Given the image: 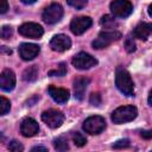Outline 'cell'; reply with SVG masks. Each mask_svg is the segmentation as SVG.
Listing matches in <instances>:
<instances>
[{
	"label": "cell",
	"instance_id": "e575fe53",
	"mask_svg": "<svg viewBox=\"0 0 152 152\" xmlns=\"http://www.w3.org/2000/svg\"><path fill=\"white\" fill-rule=\"evenodd\" d=\"M151 91H150V94H148V106H152V102H151Z\"/></svg>",
	"mask_w": 152,
	"mask_h": 152
},
{
	"label": "cell",
	"instance_id": "4316f807",
	"mask_svg": "<svg viewBox=\"0 0 152 152\" xmlns=\"http://www.w3.org/2000/svg\"><path fill=\"white\" fill-rule=\"evenodd\" d=\"M125 48H126V51L127 52H133L135 51V43L133 40L132 37H127L126 40H125Z\"/></svg>",
	"mask_w": 152,
	"mask_h": 152
},
{
	"label": "cell",
	"instance_id": "7402d4cb",
	"mask_svg": "<svg viewBox=\"0 0 152 152\" xmlns=\"http://www.w3.org/2000/svg\"><path fill=\"white\" fill-rule=\"evenodd\" d=\"M72 141H74V144H75L76 146H78V147H82V146H84V145L87 144L86 137H84L82 133H80V132L72 133Z\"/></svg>",
	"mask_w": 152,
	"mask_h": 152
},
{
	"label": "cell",
	"instance_id": "3957f363",
	"mask_svg": "<svg viewBox=\"0 0 152 152\" xmlns=\"http://www.w3.org/2000/svg\"><path fill=\"white\" fill-rule=\"evenodd\" d=\"M120 38H121V33L119 31H116V30H106V31H102L97 36V38L93 42L91 45H93L94 49L100 50V49L107 48L108 45L119 40Z\"/></svg>",
	"mask_w": 152,
	"mask_h": 152
},
{
	"label": "cell",
	"instance_id": "7c38bea8",
	"mask_svg": "<svg viewBox=\"0 0 152 152\" xmlns=\"http://www.w3.org/2000/svg\"><path fill=\"white\" fill-rule=\"evenodd\" d=\"M40 49L37 44H32V43H23L19 46V55L24 61H31L34 57L38 56Z\"/></svg>",
	"mask_w": 152,
	"mask_h": 152
},
{
	"label": "cell",
	"instance_id": "2e32d148",
	"mask_svg": "<svg viewBox=\"0 0 152 152\" xmlns=\"http://www.w3.org/2000/svg\"><path fill=\"white\" fill-rule=\"evenodd\" d=\"M89 80L87 77H76L74 80V94L77 100H82L87 89Z\"/></svg>",
	"mask_w": 152,
	"mask_h": 152
},
{
	"label": "cell",
	"instance_id": "8fae6325",
	"mask_svg": "<svg viewBox=\"0 0 152 152\" xmlns=\"http://www.w3.org/2000/svg\"><path fill=\"white\" fill-rule=\"evenodd\" d=\"M70 46H71V40L65 34H56L52 37L50 42V48L57 52L66 51L70 49Z\"/></svg>",
	"mask_w": 152,
	"mask_h": 152
},
{
	"label": "cell",
	"instance_id": "cb8c5ba5",
	"mask_svg": "<svg viewBox=\"0 0 152 152\" xmlns=\"http://www.w3.org/2000/svg\"><path fill=\"white\" fill-rule=\"evenodd\" d=\"M12 34H13V30H12L11 26L5 25V26H2L0 28V38H2V39H10L12 37Z\"/></svg>",
	"mask_w": 152,
	"mask_h": 152
},
{
	"label": "cell",
	"instance_id": "5b68a950",
	"mask_svg": "<svg viewBox=\"0 0 152 152\" xmlns=\"http://www.w3.org/2000/svg\"><path fill=\"white\" fill-rule=\"evenodd\" d=\"M110 11L118 18H126L133 11V5L129 0H113L110 2Z\"/></svg>",
	"mask_w": 152,
	"mask_h": 152
},
{
	"label": "cell",
	"instance_id": "d6a6232c",
	"mask_svg": "<svg viewBox=\"0 0 152 152\" xmlns=\"http://www.w3.org/2000/svg\"><path fill=\"white\" fill-rule=\"evenodd\" d=\"M36 0H21V2H24V4H26V5H31V4H33Z\"/></svg>",
	"mask_w": 152,
	"mask_h": 152
},
{
	"label": "cell",
	"instance_id": "8992f818",
	"mask_svg": "<svg viewBox=\"0 0 152 152\" xmlns=\"http://www.w3.org/2000/svg\"><path fill=\"white\" fill-rule=\"evenodd\" d=\"M71 63L76 69L86 70V69H90L91 66H95L97 64V61L95 59V57H93L87 52H78L72 57Z\"/></svg>",
	"mask_w": 152,
	"mask_h": 152
},
{
	"label": "cell",
	"instance_id": "6da1fadb",
	"mask_svg": "<svg viewBox=\"0 0 152 152\" xmlns=\"http://www.w3.org/2000/svg\"><path fill=\"white\" fill-rule=\"evenodd\" d=\"M115 84L122 94H125L127 96L134 95V83H133L129 74L125 69L118 68L116 76H115Z\"/></svg>",
	"mask_w": 152,
	"mask_h": 152
},
{
	"label": "cell",
	"instance_id": "7a4b0ae2",
	"mask_svg": "<svg viewBox=\"0 0 152 152\" xmlns=\"http://www.w3.org/2000/svg\"><path fill=\"white\" fill-rule=\"evenodd\" d=\"M138 115V110L134 106H122L116 108L113 113H112V120L114 124H125L128 121H132L137 118Z\"/></svg>",
	"mask_w": 152,
	"mask_h": 152
},
{
	"label": "cell",
	"instance_id": "d6986e66",
	"mask_svg": "<svg viewBox=\"0 0 152 152\" xmlns=\"http://www.w3.org/2000/svg\"><path fill=\"white\" fill-rule=\"evenodd\" d=\"M100 25L106 30H114V27H116V21L114 19V17L103 15L100 20Z\"/></svg>",
	"mask_w": 152,
	"mask_h": 152
},
{
	"label": "cell",
	"instance_id": "836d02e7",
	"mask_svg": "<svg viewBox=\"0 0 152 152\" xmlns=\"http://www.w3.org/2000/svg\"><path fill=\"white\" fill-rule=\"evenodd\" d=\"M5 49H6V46H1V49H0V51H2V50H5ZM6 52H7V53H11L12 51H11V50H6Z\"/></svg>",
	"mask_w": 152,
	"mask_h": 152
},
{
	"label": "cell",
	"instance_id": "ac0fdd59",
	"mask_svg": "<svg viewBox=\"0 0 152 152\" xmlns=\"http://www.w3.org/2000/svg\"><path fill=\"white\" fill-rule=\"evenodd\" d=\"M38 77V68L36 65H31L28 68H26L23 72V80L27 81V82H33L36 81Z\"/></svg>",
	"mask_w": 152,
	"mask_h": 152
},
{
	"label": "cell",
	"instance_id": "4fadbf2b",
	"mask_svg": "<svg viewBox=\"0 0 152 152\" xmlns=\"http://www.w3.org/2000/svg\"><path fill=\"white\" fill-rule=\"evenodd\" d=\"M15 87V75L12 70L5 69L0 74V89L5 91H11Z\"/></svg>",
	"mask_w": 152,
	"mask_h": 152
},
{
	"label": "cell",
	"instance_id": "83f0119b",
	"mask_svg": "<svg viewBox=\"0 0 152 152\" xmlns=\"http://www.w3.org/2000/svg\"><path fill=\"white\" fill-rule=\"evenodd\" d=\"M89 102H90L93 106H100V104H101V95H100V93H93V94L90 95Z\"/></svg>",
	"mask_w": 152,
	"mask_h": 152
},
{
	"label": "cell",
	"instance_id": "603a6c76",
	"mask_svg": "<svg viewBox=\"0 0 152 152\" xmlns=\"http://www.w3.org/2000/svg\"><path fill=\"white\" fill-rule=\"evenodd\" d=\"M11 109V102L4 96H0V115H5Z\"/></svg>",
	"mask_w": 152,
	"mask_h": 152
},
{
	"label": "cell",
	"instance_id": "ba28073f",
	"mask_svg": "<svg viewBox=\"0 0 152 152\" xmlns=\"http://www.w3.org/2000/svg\"><path fill=\"white\" fill-rule=\"evenodd\" d=\"M42 120L50 127V128H57L62 126L64 121V115L62 112L57 109H49L43 112L42 114Z\"/></svg>",
	"mask_w": 152,
	"mask_h": 152
},
{
	"label": "cell",
	"instance_id": "f546056e",
	"mask_svg": "<svg viewBox=\"0 0 152 152\" xmlns=\"http://www.w3.org/2000/svg\"><path fill=\"white\" fill-rule=\"evenodd\" d=\"M8 10V2L7 0H0V14L6 13Z\"/></svg>",
	"mask_w": 152,
	"mask_h": 152
},
{
	"label": "cell",
	"instance_id": "e0dca14e",
	"mask_svg": "<svg viewBox=\"0 0 152 152\" xmlns=\"http://www.w3.org/2000/svg\"><path fill=\"white\" fill-rule=\"evenodd\" d=\"M151 32H152V26H151V24H148V23H140V24H138V25L135 26V28H134V31H133V34H134V37L138 38V39L146 40V39L150 37Z\"/></svg>",
	"mask_w": 152,
	"mask_h": 152
},
{
	"label": "cell",
	"instance_id": "277c9868",
	"mask_svg": "<svg viewBox=\"0 0 152 152\" xmlns=\"http://www.w3.org/2000/svg\"><path fill=\"white\" fill-rule=\"evenodd\" d=\"M106 128V121L102 116L94 115L86 119L83 122V129L89 134H99Z\"/></svg>",
	"mask_w": 152,
	"mask_h": 152
},
{
	"label": "cell",
	"instance_id": "d4e9b609",
	"mask_svg": "<svg viewBox=\"0 0 152 152\" xmlns=\"http://www.w3.org/2000/svg\"><path fill=\"white\" fill-rule=\"evenodd\" d=\"M66 1L71 7H74L76 10H81L88 4V0H66Z\"/></svg>",
	"mask_w": 152,
	"mask_h": 152
},
{
	"label": "cell",
	"instance_id": "ffe728a7",
	"mask_svg": "<svg viewBox=\"0 0 152 152\" xmlns=\"http://www.w3.org/2000/svg\"><path fill=\"white\" fill-rule=\"evenodd\" d=\"M53 147L57 150V151H66L69 148V145H68V141L66 139H64L63 137H59L57 139L53 140Z\"/></svg>",
	"mask_w": 152,
	"mask_h": 152
},
{
	"label": "cell",
	"instance_id": "1f68e13d",
	"mask_svg": "<svg viewBox=\"0 0 152 152\" xmlns=\"http://www.w3.org/2000/svg\"><path fill=\"white\" fill-rule=\"evenodd\" d=\"M32 151H48L46 147H42V146H36L32 148Z\"/></svg>",
	"mask_w": 152,
	"mask_h": 152
},
{
	"label": "cell",
	"instance_id": "5bb4252c",
	"mask_svg": "<svg viewBox=\"0 0 152 152\" xmlns=\"http://www.w3.org/2000/svg\"><path fill=\"white\" fill-rule=\"evenodd\" d=\"M39 131V126H38V122L32 119V118H26L23 120L21 125H20V132L24 137H33L38 133Z\"/></svg>",
	"mask_w": 152,
	"mask_h": 152
},
{
	"label": "cell",
	"instance_id": "f1b7e54d",
	"mask_svg": "<svg viewBox=\"0 0 152 152\" xmlns=\"http://www.w3.org/2000/svg\"><path fill=\"white\" fill-rule=\"evenodd\" d=\"M128 146H129V140H128V139L118 140V141L113 145L114 148H126V147H128Z\"/></svg>",
	"mask_w": 152,
	"mask_h": 152
},
{
	"label": "cell",
	"instance_id": "9a60e30c",
	"mask_svg": "<svg viewBox=\"0 0 152 152\" xmlns=\"http://www.w3.org/2000/svg\"><path fill=\"white\" fill-rule=\"evenodd\" d=\"M49 94L52 97V100L58 102V103H64L69 100V90L64 89V88H58V87H55V86H50L49 87Z\"/></svg>",
	"mask_w": 152,
	"mask_h": 152
},
{
	"label": "cell",
	"instance_id": "4dcf8cb0",
	"mask_svg": "<svg viewBox=\"0 0 152 152\" xmlns=\"http://www.w3.org/2000/svg\"><path fill=\"white\" fill-rule=\"evenodd\" d=\"M141 137L144 138V139H151L152 138V132L151 131H142L141 132Z\"/></svg>",
	"mask_w": 152,
	"mask_h": 152
},
{
	"label": "cell",
	"instance_id": "44dd1931",
	"mask_svg": "<svg viewBox=\"0 0 152 152\" xmlns=\"http://www.w3.org/2000/svg\"><path fill=\"white\" fill-rule=\"evenodd\" d=\"M66 74V65L65 63H61L57 65V68L49 71V76H64Z\"/></svg>",
	"mask_w": 152,
	"mask_h": 152
},
{
	"label": "cell",
	"instance_id": "484cf974",
	"mask_svg": "<svg viewBox=\"0 0 152 152\" xmlns=\"http://www.w3.org/2000/svg\"><path fill=\"white\" fill-rule=\"evenodd\" d=\"M8 150H10V151H13V152H20V151L24 150V147H23V145H21L19 141L12 140V141L8 144Z\"/></svg>",
	"mask_w": 152,
	"mask_h": 152
},
{
	"label": "cell",
	"instance_id": "9c48e42d",
	"mask_svg": "<svg viewBox=\"0 0 152 152\" xmlns=\"http://www.w3.org/2000/svg\"><path fill=\"white\" fill-rule=\"evenodd\" d=\"M19 33L24 37H28V38H33V39H38L43 36L44 30L39 24L36 23H25L19 27Z\"/></svg>",
	"mask_w": 152,
	"mask_h": 152
},
{
	"label": "cell",
	"instance_id": "30bf717a",
	"mask_svg": "<svg viewBox=\"0 0 152 152\" xmlns=\"http://www.w3.org/2000/svg\"><path fill=\"white\" fill-rule=\"evenodd\" d=\"M91 24H93V20L89 17H76L70 23V30L74 34L78 36L86 32L91 26Z\"/></svg>",
	"mask_w": 152,
	"mask_h": 152
},
{
	"label": "cell",
	"instance_id": "52a82bcc",
	"mask_svg": "<svg viewBox=\"0 0 152 152\" xmlns=\"http://www.w3.org/2000/svg\"><path fill=\"white\" fill-rule=\"evenodd\" d=\"M63 17V8L59 4H51L49 5L43 12V20L46 24H56Z\"/></svg>",
	"mask_w": 152,
	"mask_h": 152
}]
</instances>
